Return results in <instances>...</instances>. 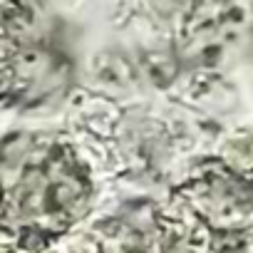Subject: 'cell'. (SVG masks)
<instances>
[{"label": "cell", "mask_w": 253, "mask_h": 253, "mask_svg": "<svg viewBox=\"0 0 253 253\" xmlns=\"http://www.w3.org/2000/svg\"><path fill=\"white\" fill-rule=\"evenodd\" d=\"M33 25L30 5H0V102L40 104L70 82L67 57L42 38H25Z\"/></svg>", "instance_id": "obj_2"}, {"label": "cell", "mask_w": 253, "mask_h": 253, "mask_svg": "<svg viewBox=\"0 0 253 253\" xmlns=\"http://www.w3.org/2000/svg\"><path fill=\"white\" fill-rule=\"evenodd\" d=\"M241 25V8H231V5H199L191 10V18H186L184 25V45L189 47V52L196 55H206L211 57L213 52H218L231 33Z\"/></svg>", "instance_id": "obj_3"}, {"label": "cell", "mask_w": 253, "mask_h": 253, "mask_svg": "<svg viewBox=\"0 0 253 253\" xmlns=\"http://www.w3.org/2000/svg\"><path fill=\"white\" fill-rule=\"evenodd\" d=\"M92 201L89 171L52 134H13L0 147V228L25 251L70 231Z\"/></svg>", "instance_id": "obj_1"}, {"label": "cell", "mask_w": 253, "mask_h": 253, "mask_svg": "<svg viewBox=\"0 0 253 253\" xmlns=\"http://www.w3.org/2000/svg\"><path fill=\"white\" fill-rule=\"evenodd\" d=\"M248 238L243 231H218L213 233V248L218 253H243Z\"/></svg>", "instance_id": "obj_4"}]
</instances>
